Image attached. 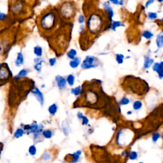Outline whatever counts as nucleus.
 Here are the masks:
<instances>
[{"mask_svg":"<svg viewBox=\"0 0 163 163\" xmlns=\"http://www.w3.org/2000/svg\"><path fill=\"white\" fill-rule=\"evenodd\" d=\"M59 22L58 15L54 10H46L40 15L39 26L41 31L49 32L57 26Z\"/></svg>","mask_w":163,"mask_h":163,"instance_id":"nucleus-1","label":"nucleus"},{"mask_svg":"<svg viewBox=\"0 0 163 163\" xmlns=\"http://www.w3.org/2000/svg\"><path fill=\"white\" fill-rule=\"evenodd\" d=\"M83 90H86V92L82 91V93H84V95L82 97L85 99V103H86V106H90V108H94L96 109H98L99 108H102V106L100 105V103L99 102L103 99L108 98L106 94L103 93V91L102 92H97L94 89L91 90L90 89H85L84 87L82 88Z\"/></svg>","mask_w":163,"mask_h":163,"instance_id":"nucleus-2","label":"nucleus"},{"mask_svg":"<svg viewBox=\"0 0 163 163\" xmlns=\"http://www.w3.org/2000/svg\"><path fill=\"white\" fill-rule=\"evenodd\" d=\"M105 26L104 15H102L100 13L94 12L88 15L86 22V27L87 31L91 34H98L103 30Z\"/></svg>","mask_w":163,"mask_h":163,"instance_id":"nucleus-3","label":"nucleus"},{"mask_svg":"<svg viewBox=\"0 0 163 163\" xmlns=\"http://www.w3.org/2000/svg\"><path fill=\"white\" fill-rule=\"evenodd\" d=\"M59 11L60 12L61 16L65 20L71 21L76 14V7L73 4V2L65 1L61 5Z\"/></svg>","mask_w":163,"mask_h":163,"instance_id":"nucleus-4","label":"nucleus"},{"mask_svg":"<svg viewBox=\"0 0 163 163\" xmlns=\"http://www.w3.org/2000/svg\"><path fill=\"white\" fill-rule=\"evenodd\" d=\"M13 4L10 6V11L15 16L21 15L22 14H25V5L24 1H13Z\"/></svg>","mask_w":163,"mask_h":163,"instance_id":"nucleus-5","label":"nucleus"},{"mask_svg":"<svg viewBox=\"0 0 163 163\" xmlns=\"http://www.w3.org/2000/svg\"><path fill=\"white\" fill-rule=\"evenodd\" d=\"M11 70L8 66L7 64L1 63V71H0V79H1V86L3 82H6L12 78Z\"/></svg>","mask_w":163,"mask_h":163,"instance_id":"nucleus-6","label":"nucleus"},{"mask_svg":"<svg viewBox=\"0 0 163 163\" xmlns=\"http://www.w3.org/2000/svg\"><path fill=\"white\" fill-rule=\"evenodd\" d=\"M97 61H98V59L96 57L91 56V55H87L83 61L82 63L81 68L85 70L96 68L98 66V64L96 63H97Z\"/></svg>","mask_w":163,"mask_h":163,"instance_id":"nucleus-7","label":"nucleus"},{"mask_svg":"<svg viewBox=\"0 0 163 163\" xmlns=\"http://www.w3.org/2000/svg\"><path fill=\"white\" fill-rule=\"evenodd\" d=\"M44 128V126L42 124L38 125L37 122H34L31 125H26L24 126V129L26 131L27 134H31V133H40L42 131V129Z\"/></svg>","mask_w":163,"mask_h":163,"instance_id":"nucleus-8","label":"nucleus"},{"mask_svg":"<svg viewBox=\"0 0 163 163\" xmlns=\"http://www.w3.org/2000/svg\"><path fill=\"white\" fill-rule=\"evenodd\" d=\"M110 1H105L103 3V6L104 8V11H105L106 17H108L110 21H112V19L113 17L114 12L113 8L110 4Z\"/></svg>","mask_w":163,"mask_h":163,"instance_id":"nucleus-9","label":"nucleus"},{"mask_svg":"<svg viewBox=\"0 0 163 163\" xmlns=\"http://www.w3.org/2000/svg\"><path fill=\"white\" fill-rule=\"evenodd\" d=\"M31 93L35 96L36 99H37L38 102L40 103L41 106H43L44 103V97L43 94H42L40 89H39L38 87H35L31 91Z\"/></svg>","mask_w":163,"mask_h":163,"instance_id":"nucleus-10","label":"nucleus"},{"mask_svg":"<svg viewBox=\"0 0 163 163\" xmlns=\"http://www.w3.org/2000/svg\"><path fill=\"white\" fill-rule=\"evenodd\" d=\"M55 82H56L57 87L59 88V90H63L65 87L66 86L67 84V80L66 79H65L64 77H62V76H59V75H57L55 76Z\"/></svg>","mask_w":163,"mask_h":163,"instance_id":"nucleus-11","label":"nucleus"},{"mask_svg":"<svg viewBox=\"0 0 163 163\" xmlns=\"http://www.w3.org/2000/svg\"><path fill=\"white\" fill-rule=\"evenodd\" d=\"M24 60L23 55H22V54L21 52H19L17 54V59H16V60L15 61V64L16 65V66L20 67L24 64Z\"/></svg>","mask_w":163,"mask_h":163,"instance_id":"nucleus-12","label":"nucleus"},{"mask_svg":"<svg viewBox=\"0 0 163 163\" xmlns=\"http://www.w3.org/2000/svg\"><path fill=\"white\" fill-rule=\"evenodd\" d=\"M144 59L145 60H144V65H143V66H144V68H145V69H148V68H149L153 64H154V60L148 56H145Z\"/></svg>","mask_w":163,"mask_h":163,"instance_id":"nucleus-13","label":"nucleus"},{"mask_svg":"<svg viewBox=\"0 0 163 163\" xmlns=\"http://www.w3.org/2000/svg\"><path fill=\"white\" fill-rule=\"evenodd\" d=\"M28 70L27 69H22L20 71H19V73L14 77V79L15 80H19L21 79L22 78L26 77L28 74Z\"/></svg>","mask_w":163,"mask_h":163,"instance_id":"nucleus-14","label":"nucleus"},{"mask_svg":"<svg viewBox=\"0 0 163 163\" xmlns=\"http://www.w3.org/2000/svg\"><path fill=\"white\" fill-rule=\"evenodd\" d=\"M62 128H63V132L65 135L68 136L71 133V128L70 127V125L68 124L67 122H63L62 124Z\"/></svg>","mask_w":163,"mask_h":163,"instance_id":"nucleus-15","label":"nucleus"},{"mask_svg":"<svg viewBox=\"0 0 163 163\" xmlns=\"http://www.w3.org/2000/svg\"><path fill=\"white\" fill-rule=\"evenodd\" d=\"M80 64V59L78 57L75 58L73 60H71L69 63L70 67L72 68H77L79 66Z\"/></svg>","mask_w":163,"mask_h":163,"instance_id":"nucleus-16","label":"nucleus"},{"mask_svg":"<svg viewBox=\"0 0 163 163\" xmlns=\"http://www.w3.org/2000/svg\"><path fill=\"white\" fill-rule=\"evenodd\" d=\"M156 44L159 48L163 47V32H160L156 38Z\"/></svg>","mask_w":163,"mask_h":163,"instance_id":"nucleus-17","label":"nucleus"},{"mask_svg":"<svg viewBox=\"0 0 163 163\" xmlns=\"http://www.w3.org/2000/svg\"><path fill=\"white\" fill-rule=\"evenodd\" d=\"M34 54L37 55L38 57H41L42 55H43V49L42 47H41L39 45H37L34 47Z\"/></svg>","mask_w":163,"mask_h":163,"instance_id":"nucleus-18","label":"nucleus"},{"mask_svg":"<svg viewBox=\"0 0 163 163\" xmlns=\"http://www.w3.org/2000/svg\"><path fill=\"white\" fill-rule=\"evenodd\" d=\"M57 109H58L57 105L55 103H54V104H52V105H51L50 106H49V107H48V112H49L50 115H54L57 113Z\"/></svg>","mask_w":163,"mask_h":163,"instance_id":"nucleus-19","label":"nucleus"},{"mask_svg":"<svg viewBox=\"0 0 163 163\" xmlns=\"http://www.w3.org/2000/svg\"><path fill=\"white\" fill-rule=\"evenodd\" d=\"M81 154H82V152L80 151H78L77 152L73 153V154H71V156L72 157V161H71V162L73 163H75L78 162Z\"/></svg>","mask_w":163,"mask_h":163,"instance_id":"nucleus-20","label":"nucleus"},{"mask_svg":"<svg viewBox=\"0 0 163 163\" xmlns=\"http://www.w3.org/2000/svg\"><path fill=\"white\" fill-rule=\"evenodd\" d=\"M66 54H67V56L68 58H70L71 60H73L75 58L77 57L76 55H77V52L76 50H75V49H73V48H72V49H71L68 51Z\"/></svg>","mask_w":163,"mask_h":163,"instance_id":"nucleus-21","label":"nucleus"},{"mask_svg":"<svg viewBox=\"0 0 163 163\" xmlns=\"http://www.w3.org/2000/svg\"><path fill=\"white\" fill-rule=\"evenodd\" d=\"M82 87L81 86H78L77 87H75V88H72V89H71V93L73 94L75 96H79L80 94H81L82 93Z\"/></svg>","mask_w":163,"mask_h":163,"instance_id":"nucleus-22","label":"nucleus"},{"mask_svg":"<svg viewBox=\"0 0 163 163\" xmlns=\"http://www.w3.org/2000/svg\"><path fill=\"white\" fill-rule=\"evenodd\" d=\"M123 24L120 21H112V23L111 24V28L113 31H115L116 29L119 27L122 26Z\"/></svg>","mask_w":163,"mask_h":163,"instance_id":"nucleus-23","label":"nucleus"},{"mask_svg":"<svg viewBox=\"0 0 163 163\" xmlns=\"http://www.w3.org/2000/svg\"><path fill=\"white\" fill-rule=\"evenodd\" d=\"M24 134V129L22 128H18L14 133V136L16 138H19L23 136Z\"/></svg>","mask_w":163,"mask_h":163,"instance_id":"nucleus-24","label":"nucleus"},{"mask_svg":"<svg viewBox=\"0 0 163 163\" xmlns=\"http://www.w3.org/2000/svg\"><path fill=\"white\" fill-rule=\"evenodd\" d=\"M52 131H51L50 129H47V130H44V131H42V135L45 138L49 139L51 138L52 136Z\"/></svg>","mask_w":163,"mask_h":163,"instance_id":"nucleus-25","label":"nucleus"},{"mask_svg":"<svg viewBox=\"0 0 163 163\" xmlns=\"http://www.w3.org/2000/svg\"><path fill=\"white\" fill-rule=\"evenodd\" d=\"M75 76L73 75V74H70L68 75L66 78V80H67V83L70 86H73L74 84H75Z\"/></svg>","mask_w":163,"mask_h":163,"instance_id":"nucleus-26","label":"nucleus"},{"mask_svg":"<svg viewBox=\"0 0 163 163\" xmlns=\"http://www.w3.org/2000/svg\"><path fill=\"white\" fill-rule=\"evenodd\" d=\"M142 106H143V104L142 102H140V101H135V102L133 103V109L135 110H139L140 109H141Z\"/></svg>","mask_w":163,"mask_h":163,"instance_id":"nucleus-27","label":"nucleus"},{"mask_svg":"<svg viewBox=\"0 0 163 163\" xmlns=\"http://www.w3.org/2000/svg\"><path fill=\"white\" fill-rule=\"evenodd\" d=\"M142 36L144 38H145L146 39H147V40H149V39H151L153 37L154 35H153V33L151 31H148V30H145V31L143 32Z\"/></svg>","mask_w":163,"mask_h":163,"instance_id":"nucleus-28","label":"nucleus"},{"mask_svg":"<svg viewBox=\"0 0 163 163\" xmlns=\"http://www.w3.org/2000/svg\"><path fill=\"white\" fill-rule=\"evenodd\" d=\"M124 59V56L123 54H117L115 55V60L118 64H122Z\"/></svg>","mask_w":163,"mask_h":163,"instance_id":"nucleus-29","label":"nucleus"},{"mask_svg":"<svg viewBox=\"0 0 163 163\" xmlns=\"http://www.w3.org/2000/svg\"><path fill=\"white\" fill-rule=\"evenodd\" d=\"M29 154L31 155H35L37 154V148L35 145H31L29 146V150H28Z\"/></svg>","mask_w":163,"mask_h":163,"instance_id":"nucleus-30","label":"nucleus"},{"mask_svg":"<svg viewBox=\"0 0 163 163\" xmlns=\"http://www.w3.org/2000/svg\"><path fill=\"white\" fill-rule=\"evenodd\" d=\"M129 157L131 160H136L138 158V153L135 151H132L129 153Z\"/></svg>","mask_w":163,"mask_h":163,"instance_id":"nucleus-31","label":"nucleus"},{"mask_svg":"<svg viewBox=\"0 0 163 163\" xmlns=\"http://www.w3.org/2000/svg\"><path fill=\"white\" fill-rule=\"evenodd\" d=\"M129 102H130L129 99L128 98V97H124L121 99H120V104L121 105H128Z\"/></svg>","mask_w":163,"mask_h":163,"instance_id":"nucleus-32","label":"nucleus"},{"mask_svg":"<svg viewBox=\"0 0 163 163\" xmlns=\"http://www.w3.org/2000/svg\"><path fill=\"white\" fill-rule=\"evenodd\" d=\"M161 137V135L159 134L158 133H155L153 134L152 136V141L154 142V143H156L157 141Z\"/></svg>","mask_w":163,"mask_h":163,"instance_id":"nucleus-33","label":"nucleus"},{"mask_svg":"<svg viewBox=\"0 0 163 163\" xmlns=\"http://www.w3.org/2000/svg\"><path fill=\"white\" fill-rule=\"evenodd\" d=\"M148 17L150 20H154V19H157V15L155 12H149L148 14Z\"/></svg>","mask_w":163,"mask_h":163,"instance_id":"nucleus-34","label":"nucleus"},{"mask_svg":"<svg viewBox=\"0 0 163 163\" xmlns=\"http://www.w3.org/2000/svg\"><path fill=\"white\" fill-rule=\"evenodd\" d=\"M44 61L43 62H40V63H37L35 65V66H34V68H35V70H37V71H38V72H40V71H41V66H42V63H44Z\"/></svg>","mask_w":163,"mask_h":163,"instance_id":"nucleus-35","label":"nucleus"},{"mask_svg":"<svg viewBox=\"0 0 163 163\" xmlns=\"http://www.w3.org/2000/svg\"><path fill=\"white\" fill-rule=\"evenodd\" d=\"M152 69L154 71H156V72L157 73L159 71V69H160V63H154L152 66Z\"/></svg>","mask_w":163,"mask_h":163,"instance_id":"nucleus-36","label":"nucleus"},{"mask_svg":"<svg viewBox=\"0 0 163 163\" xmlns=\"http://www.w3.org/2000/svg\"><path fill=\"white\" fill-rule=\"evenodd\" d=\"M50 157H51V155L50 154H48V152H45L43 156H42V159H43V160L45 161L49 160Z\"/></svg>","mask_w":163,"mask_h":163,"instance_id":"nucleus-37","label":"nucleus"},{"mask_svg":"<svg viewBox=\"0 0 163 163\" xmlns=\"http://www.w3.org/2000/svg\"><path fill=\"white\" fill-rule=\"evenodd\" d=\"M84 22H85V17L83 15H80L79 16V17H78V22H79V24H83Z\"/></svg>","mask_w":163,"mask_h":163,"instance_id":"nucleus-38","label":"nucleus"},{"mask_svg":"<svg viewBox=\"0 0 163 163\" xmlns=\"http://www.w3.org/2000/svg\"><path fill=\"white\" fill-rule=\"evenodd\" d=\"M48 63H49L50 66H54V65L56 63V59L55 58H50L48 60Z\"/></svg>","mask_w":163,"mask_h":163,"instance_id":"nucleus-39","label":"nucleus"},{"mask_svg":"<svg viewBox=\"0 0 163 163\" xmlns=\"http://www.w3.org/2000/svg\"><path fill=\"white\" fill-rule=\"evenodd\" d=\"M82 120V124L83 125H87V124H88V123H89V119H88L87 117H86V116H84L83 117V119Z\"/></svg>","mask_w":163,"mask_h":163,"instance_id":"nucleus-40","label":"nucleus"},{"mask_svg":"<svg viewBox=\"0 0 163 163\" xmlns=\"http://www.w3.org/2000/svg\"><path fill=\"white\" fill-rule=\"evenodd\" d=\"M6 17V15H5V14H3V13H1L0 14V20H1V21H3L4 19H5Z\"/></svg>","mask_w":163,"mask_h":163,"instance_id":"nucleus-41","label":"nucleus"},{"mask_svg":"<svg viewBox=\"0 0 163 163\" xmlns=\"http://www.w3.org/2000/svg\"><path fill=\"white\" fill-rule=\"evenodd\" d=\"M43 61H44L41 60V57H37L34 59V62L36 63H40V62H43Z\"/></svg>","mask_w":163,"mask_h":163,"instance_id":"nucleus-42","label":"nucleus"},{"mask_svg":"<svg viewBox=\"0 0 163 163\" xmlns=\"http://www.w3.org/2000/svg\"><path fill=\"white\" fill-rule=\"evenodd\" d=\"M77 117H78V118H79V119H83V117H84V116L82 113L79 112H78V113H77Z\"/></svg>","mask_w":163,"mask_h":163,"instance_id":"nucleus-43","label":"nucleus"},{"mask_svg":"<svg viewBox=\"0 0 163 163\" xmlns=\"http://www.w3.org/2000/svg\"><path fill=\"white\" fill-rule=\"evenodd\" d=\"M154 3V1H146V4H145V7L146 8H148V6L151 5L152 3Z\"/></svg>","mask_w":163,"mask_h":163,"instance_id":"nucleus-44","label":"nucleus"},{"mask_svg":"<svg viewBox=\"0 0 163 163\" xmlns=\"http://www.w3.org/2000/svg\"><path fill=\"white\" fill-rule=\"evenodd\" d=\"M157 73L159 75V78H160V79H162V78H163V70H161L160 71H159Z\"/></svg>","mask_w":163,"mask_h":163,"instance_id":"nucleus-45","label":"nucleus"},{"mask_svg":"<svg viewBox=\"0 0 163 163\" xmlns=\"http://www.w3.org/2000/svg\"><path fill=\"white\" fill-rule=\"evenodd\" d=\"M111 3H112L113 4H115V5H119V1L118 0H116V1H111Z\"/></svg>","mask_w":163,"mask_h":163,"instance_id":"nucleus-46","label":"nucleus"},{"mask_svg":"<svg viewBox=\"0 0 163 163\" xmlns=\"http://www.w3.org/2000/svg\"><path fill=\"white\" fill-rule=\"evenodd\" d=\"M124 3V1H119V5H123Z\"/></svg>","mask_w":163,"mask_h":163,"instance_id":"nucleus-47","label":"nucleus"},{"mask_svg":"<svg viewBox=\"0 0 163 163\" xmlns=\"http://www.w3.org/2000/svg\"><path fill=\"white\" fill-rule=\"evenodd\" d=\"M128 114V115H129V114H131L132 113V112H131V111H129V112H128V113H127Z\"/></svg>","mask_w":163,"mask_h":163,"instance_id":"nucleus-48","label":"nucleus"},{"mask_svg":"<svg viewBox=\"0 0 163 163\" xmlns=\"http://www.w3.org/2000/svg\"><path fill=\"white\" fill-rule=\"evenodd\" d=\"M45 87V85H42V88H44Z\"/></svg>","mask_w":163,"mask_h":163,"instance_id":"nucleus-49","label":"nucleus"},{"mask_svg":"<svg viewBox=\"0 0 163 163\" xmlns=\"http://www.w3.org/2000/svg\"><path fill=\"white\" fill-rule=\"evenodd\" d=\"M139 163H144V162H139Z\"/></svg>","mask_w":163,"mask_h":163,"instance_id":"nucleus-50","label":"nucleus"},{"mask_svg":"<svg viewBox=\"0 0 163 163\" xmlns=\"http://www.w3.org/2000/svg\"><path fill=\"white\" fill-rule=\"evenodd\" d=\"M162 21H163V19H162Z\"/></svg>","mask_w":163,"mask_h":163,"instance_id":"nucleus-51","label":"nucleus"},{"mask_svg":"<svg viewBox=\"0 0 163 163\" xmlns=\"http://www.w3.org/2000/svg\"><path fill=\"white\" fill-rule=\"evenodd\" d=\"M162 137H163V134H162Z\"/></svg>","mask_w":163,"mask_h":163,"instance_id":"nucleus-52","label":"nucleus"}]
</instances>
